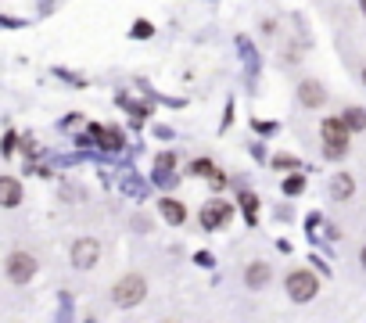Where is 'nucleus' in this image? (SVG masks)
I'll return each instance as SVG.
<instances>
[{"instance_id": "9", "label": "nucleus", "mask_w": 366, "mask_h": 323, "mask_svg": "<svg viewBox=\"0 0 366 323\" xmlns=\"http://www.w3.org/2000/svg\"><path fill=\"white\" fill-rule=\"evenodd\" d=\"M0 201H4V208L22 205V183L15 176H0Z\"/></svg>"}, {"instance_id": "15", "label": "nucleus", "mask_w": 366, "mask_h": 323, "mask_svg": "<svg viewBox=\"0 0 366 323\" xmlns=\"http://www.w3.org/2000/svg\"><path fill=\"white\" fill-rule=\"evenodd\" d=\"M155 169H158V172H169V169H176V155H158Z\"/></svg>"}, {"instance_id": "2", "label": "nucleus", "mask_w": 366, "mask_h": 323, "mask_svg": "<svg viewBox=\"0 0 366 323\" xmlns=\"http://www.w3.org/2000/svg\"><path fill=\"white\" fill-rule=\"evenodd\" d=\"M144 298H147V280L140 273H126L122 280H115L112 301H115L119 309H133V306H140Z\"/></svg>"}, {"instance_id": "5", "label": "nucleus", "mask_w": 366, "mask_h": 323, "mask_svg": "<svg viewBox=\"0 0 366 323\" xmlns=\"http://www.w3.org/2000/svg\"><path fill=\"white\" fill-rule=\"evenodd\" d=\"M230 215H233L230 201H208L198 212V223H201V230H219L223 223H230Z\"/></svg>"}, {"instance_id": "18", "label": "nucleus", "mask_w": 366, "mask_h": 323, "mask_svg": "<svg viewBox=\"0 0 366 323\" xmlns=\"http://www.w3.org/2000/svg\"><path fill=\"white\" fill-rule=\"evenodd\" d=\"M291 165H294V158H284V155L276 158V169H291Z\"/></svg>"}, {"instance_id": "4", "label": "nucleus", "mask_w": 366, "mask_h": 323, "mask_svg": "<svg viewBox=\"0 0 366 323\" xmlns=\"http://www.w3.org/2000/svg\"><path fill=\"white\" fill-rule=\"evenodd\" d=\"M316 291H319L316 273H309V270H294V273H288V298H291V301H313Z\"/></svg>"}, {"instance_id": "3", "label": "nucleus", "mask_w": 366, "mask_h": 323, "mask_svg": "<svg viewBox=\"0 0 366 323\" xmlns=\"http://www.w3.org/2000/svg\"><path fill=\"white\" fill-rule=\"evenodd\" d=\"M4 273L11 284H29V280L36 276V258L29 251H11L4 258Z\"/></svg>"}, {"instance_id": "10", "label": "nucleus", "mask_w": 366, "mask_h": 323, "mask_svg": "<svg viewBox=\"0 0 366 323\" xmlns=\"http://www.w3.org/2000/svg\"><path fill=\"white\" fill-rule=\"evenodd\" d=\"M331 194H334L338 201H349L352 194H356V180L349 176V172H338V176L331 180Z\"/></svg>"}, {"instance_id": "1", "label": "nucleus", "mask_w": 366, "mask_h": 323, "mask_svg": "<svg viewBox=\"0 0 366 323\" xmlns=\"http://www.w3.org/2000/svg\"><path fill=\"white\" fill-rule=\"evenodd\" d=\"M349 122H344L341 115H331V119H323L319 126V137H323V151H327V158H344V151H349Z\"/></svg>"}, {"instance_id": "17", "label": "nucleus", "mask_w": 366, "mask_h": 323, "mask_svg": "<svg viewBox=\"0 0 366 323\" xmlns=\"http://www.w3.org/2000/svg\"><path fill=\"white\" fill-rule=\"evenodd\" d=\"M241 201H244V208H248V220L255 223V194H241Z\"/></svg>"}, {"instance_id": "20", "label": "nucleus", "mask_w": 366, "mask_h": 323, "mask_svg": "<svg viewBox=\"0 0 366 323\" xmlns=\"http://www.w3.org/2000/svg\"><path fill=\"white\" fill-rule=\"evenodd\" d=\"M359 8H363V15H366V0H359Z\"/></svg>"}, {"instance_id": "11", "label": "nucleus", "mask_w": 366, "mask_h": 323, "mask_svg": "<svg viewBox=\"0 0 366 323\" xmlns=\"http://www.w3.org/2000/svg\"><path fill=\"white\" fill-rule=\"evenodd\" d=\"M190 172H194V176H208L215 187H223V183H226V180L219 176V169H215L208 158H198V162H190Z\"/></svg>"}, {"instance_id": "12", "label": "nucleus", "mask_w": 366, "mask_h": 323, "mask_svg": "<svg viewBox=\"0 0 366 323\" xmlns=\"http://www.w3.org/2000/svg\"><path fill=\"white\" fill-rule=\"evenodd\" d=\"M158 205H162V215H165V220H169L172 226H180V223L187 220V208H183L180 201H172V198H162Z\"/></svg>"}, {"instance_id": "16", "label": "nucleus", "mask_w": 366, "mask_h": 323, "mask_svg": "<svg viewBox=\"0 0 366 323\" xmlns=\"http://www.w3.org/2000/svg\"><path fill=\"white\" fill-rule=\"evenodd\" d=\"M284 190H288V194H301V190H306V180H301V176H291V180H284Z\"/></svg>"}, {"instance_id": "14", "label": "nucleus", "mask_w": 366, "mask_h": 323, "mask_svg": "<svg viewBox=\"0 0 366 323\" xmlns=\"http://www.w3.org/2000/svg\"><path fill=\"white\" fill-rule=\"evenodd\" d=\"M151 33H155V26H151L147 18H137V22H133V36H137V40H147Z\"/></svg>"}, {"instance_id": "21", "label": "nucleus", "mask_w": 366, "mask_h": 323, "mask_svg": "<svg viewBox=\"0 0 366 323\" xmlns=\"http://www.w3.org/2000/svg\"><path fill=\"white\" fill-rule=\"evenodd\" d=\"M363 83H366V69H363Z\"/></svg>"}, {"instance_id": "8", "label": "nucleus", "mask_w": 366, "mask_h": 323, "mask_svg": "<svg viewBox=\"0 0 366 323\" xmlns=\"http://www.w3.org/2000/svg\"><path fill=\"white\" fill-rule=\"evenodd\" d=\"M269 276H273V266H269V263H251V266L244 270V288L258 291V288L269 284Z\"/></svg>"}, {"instance_id": "7", "label": "nucleus", "mask_w": 366, "mask_h": 323, "mask_svg": "<svg viewBox=\"0 0 366 323\" xmlns=\"http://www.w3.org/2000/svg\"><path fill=\"white\" fill-rule=\"evenodd\" d=\"M298 101H301V108H323L327 104V90H323L319 79H301L298 83Z\"/></svg>"}, {"instance_id": "13", "label": "nucleus", "mask_w": 366, "mask_h": 323, "mask_svg": "<svg viewBox=\"0 0 366 323\" xmlns=\"http://www.w3.org/2000/svg\"><path fill=\"white\" fill-rule=\"evenodd\" d=\"M341 119L349 122V129H356V133H359V129H366V108L352 104V108H344V112H341Z\"/></svg>"}, {"instance_id": "19", "label": "nucleus", "mask_w": 366, "mask_h": 323, "mask_svg": "<svg viewBox=\"0 0 366 323\" xmlns=\"http://www.w3.org/2000/svg\"><path fill=\"white\" fill-rule=\"evenodd\" d=\"M359 263H363V270H366V245H363V251H359Z\"/></svg>"}, {"instance_id": "6", "label": "nucleus", "mask_w": 366, "mask_h": 323, "mask_svg": "<svg viewBox=\"0 0 366 323\" xmlns=\"http://www.w3.org/2000/svg\"><path fill=\"white\" fill-rule=\"evenodd\" d=\"M97 258H101L97 237H79V241L72 245V266H76V270H94Z\"/></svg>"}]
</instances>
